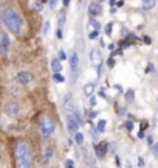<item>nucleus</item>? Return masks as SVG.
<instances>
[{"instance_id": "6ab92c4d", "label": "nucleus", "mask_w": 158, "mask_h": 168, "mask_svg": "<svg viewBox=\"0 0 158 168\" xmlns=\"http://www.w3.org/2000/svg\"><path fill=\"white\" fill-rule=\"evenodd\" d=\"M53 80H54V83H64V81H65L64 75H61V73H54Z\"/></svg>"}, {"instance_id": "bb28decb", "label": "nucleus", "mask_w": 158, "mask_h": 168, "mask_svg": "<svg viewBox=\"0 0 158 168\" xmlns=\"http://www.w3.org/2000/svg\"><path fill=\"white\" fill-rule=\"evenodd\" d=\"M90 24H91V25H93V27H95V28L99 31V28H101V27H99V24H98L96 20H93V19H91V20H90Z\"/></svg>"}, {"instance_id": "dca6fc26", "label": "nucleus", "mask_w": 158, "mask_h": 168, "mask_svg": "<svg viewBox=\"0 0 158 168\" xmlns=\"http://www.w3.org/2000/svg\"><path fill=\"white\" fill-rule=\"evenodd\" d=\"M75 142H76L78 145H82V143H84V134H82V132H76V134H75Z\"/></svg>"}, {"instance_id": "72a5a7b5", "label": "nucleus", "mask_w": 158, "mask_h": 168, "mask_svg": "<svg viewBox=\"0 0 158 168\" xmlns=\"http://www.w3.org/2000/svg\"><path fill=\"white\" fill-rule=\"evenodd\" d=\"M34 8H36L37 11H40V9H42V3H36V6H34Z\"/></svg>"}, {"instance_id": "1a4fd4ad", "label": "nucleus", "mask_w": 158, "mask_h": 168, "mask_svg": "<svg viewBox=\"0 0 158 168\" xmlns=\"http://www.w3.org/2000/svg\"><path fill=\"white\" fill-rule=\"evenodd\" d=\"M107 148H109L107 142H99V143L96 145V156H98L99 159H102V157L107 154Z\"/></svg>"}, {"instance_id": "2f4dec72", "label": "nucleus", "mask_w": 158, "mask_h": 168, "mask_svg": "<svg viewBox=\"0 0 158 168\" xmlns=\"http://www.w3.org/2000/svg\"><path fill=\"white\" fill-rule=\"evenodd\" d=\"M146 72H147V73H149V72H154V66H152V64H149V66H147V69H146Z\"/></svg>"}, {"instance_id": "58836bf2", "label": "nucleus", "mask_w": 158, "mask_h": 168, "mask_svg": "<svg viewBox=\"0 0 158 168\" xmlns=\"http://www.w3.org/2000/svg\"><path fill=\"white\" fill-rule=\"evenodd\" d=\"M91 168H95V167H91Z\"/></svg>"}, {"instance_id": "ea45409f", "label": "nucleus", "mask_w": 158, "mask_h": 168, "mask_svg": "<svg viewBox=\"0 0 158 168\" xmlns=\"http://www.w3.org/2000/svg\"><path fill=\"white\" fill-rule=\"evenodd\" d=\"M43 2H45V0H43Z\"/></svg>"}, {"instance_id": "cd10ccee", "label": "nucleus", "mask_w": 158, "mask_h": 168, "mask_svg": "<svg viewBox=\"0 0 158 168\" xmlns=\"http://www.w3.org/2000/svg\"><path fill=\"white\" fill-rule=\"evenodd\" d=\"M152 153H154L155 157H158V145H154V146H152Z\"/></svg>"}, {"instance_id": "473e14b6", "label": "nucleus", "mask_w": 158, "mask_h": 168, "mask_svg": "<svg viewBox=\"0 0 158 168\" xmlns=\"http://www.w3.org/2000/svg\"><path fill=\"white\" fill-rule=\"evenodd\" d=\"M62 36H64V33H62V30H61V28H59V31H57V38H59V39H61V38H62Z\"/></svg>"}, {"instance_id": "e433bc0d", "label": "nucleus", "mask_w": 158, "mask_h": 168, "mask_svg": "<svg viewBox=\"0 0 158 168\" xmlns=\"http://www.w3.org/2000/svg\"><path fill=\"white\" fill-rule=\"evenodd\" d=\"M147 143H149V145H152V137H151V135L147 137Z\"/></svg>"}, {"instance_id": "a211bd4d", "label": "nucleus", "mask_w": 158, "mask_h": 168, "mask_svg": "<svg viewBox=\"0 0 158 168\" xmlns=\"http://www.w3.org/2000/svg\"><path fill=\"white\" fill-rule=\"evenodd\" d=\"M106 120H99L98 122V126H96V131H99V132H104L106 131Z\"/></svg>"}, {"instance_id": "6e6552de", "label": "nucleus", "mask_w": 158, "mask_h": 168, "mask_svg": "<svg viewBox=\"0 0 158 168\" xmlns=\"http://www.w3.org/2000/svg\"><path fill=\"white\" fill-rule=\"evenodd\" d=\"M16 80H17V83H20V84H30L33 81V75L28 70H22V72L17 73Z\"/></svg>"}, {"instance_id": "c756f323", "label": "nucleus", "mask_w": 158, "mask_h": 168, "mask_svg": "<svg viewBox=\"0 0 158 168\" xmlns=\"http://www.w3.org/2000/svg\"><path fill=\"white\" fill-rule=\"evenodd\" d=\"M56 3H57V0H50V8L54 9V8H56Z\"/></svg>"}, {"instance_id": "7c9ffc66", "label": "nucleus", "mask_w": 158, "mask_h": 168, "mask_svg": "<svg viewBox=\"0 0 158 168\" xmlns=\"http://www.w3.org/2000/svg\"><path fill=\"white\" fill-rule=\"evenodd\" d=\"M90 106H91V108H95V106H96V100H95L93 97L90 98Z\"/></svg>"}, {"instance_id": "412c9836", "label": "nucleus", "mask_w": 158, "mask_h": 168, "mask_svg": "<svg viewBox=\"0 0 158 168\" xmlns=\"http://www.w3.org/2000/svg\"><path fill=\"white\" fill-rule=\"evenodd\" d=\"M112 30H113V24L110 22V24H107V25H106V34H107V36H110V34H112Z\"/></svg>"}, {"instance_id": "f257e3e1", "label": "nucleus", "mask_w": 158, "mask_h": 168, "mask_svg": "<svg viewBox=\"0 0 158 168\" xmlns=\"http://www.w3.org/2000/svg\"><path fill=\"white\" fill-rule=\"evenodd\" d=\"M17 168H33V154L27 140H19L14 146Z\"/></svg>"}, {"instance_id": "a878e982", "label": "nucleus", "mask_w": 158, "mask_h": 168, "mask_svg": "<svg viewBox=\"0 0 158 168\" xmlns=\"http://www.w3.org/2000/svg\"><path fill=\"white\" fill-rule=\"evenodd\" d=\"M124 126H126V129H127V131H132L133 123H132V122H126V123H124Z\"/></svg>"}, {"instance_id": "2eb2a0df", "label": "nucleus", "mask_w": 158, "mask_h": 168, "mask_svg": "<svg viewBox=\"0 0 158 168\" xmlns=\"http://www.w3.org/2000/svg\"><path fill=\"white\" fill-rule=\"evenodd\" d=\"M51 157H53V146H48L45 150V162H48Z\"/></svg>"}, {"instance_id": "9b49d317", "label": "nucleus", "mask_w": 158, "mask_h": 168, "mask_svg": "<svg viewBox=\"0 0 158 168\" xmlns=\"http://www.w3.org/2000/svg\"><path fill=\"white\" fill-rule=\"evenodd\" d=\"M88 13H90L91 16H99V14L102 13V6H101L99 3H90V5H88Z\"/></svg>"}, {"instance_id": "0eeeda50", "label": "nucleus", "mask_w": 158, "mask_h": 168, "mask_svg": "<svg viewBox=\"0 0 158 168\" xmlns=\"http://www.w3.org/2000/svg\"><path fill=\"white\" fill-rule=\"evenodd\" d=\"M3 109H5V114L9 115V117H16L19 114V104L16 101H8Z\"/></svg>"}, {"instance_id": "ddd939ff", "label": "nucleus", "mask_w": 158, "mask_h": 168, "mask_svg": "<svg viewBox=\"0 0 158 168\" xmlns=\"http://www.w3.org/2000/svg\"><path fill=\"white\" fill-rule=\"evenodd\" d=\"M93 90H95V84L93 83H88L84 86V95H85V97H91Z\"/></svg>"}, {"instance_id": "c85d7f7f", "label": "nucleus", "mask_w": 158, "mask_h": 168, "mask_svg": "<svg viewBox=\"0 0 158 168\" xmlns=\"http://www.w3.org/2000/svg\"><path fill=\"white\" fill-rule=\"evenodd\" d=\"M107 66H109V67H110V69H112V67H113V66H115V59H113V58H110V59H109V61H107Z\"/></svg>"}, {"instance_id": "5701e85b", "label": "nucleus", "mask_w": 158, "mask_h": 168, "mask_svg": "<svg viewBox=\"0 0 158 168\" xmlns=\"http://www.w3.org/2000/svg\"><path fill=\"white\" fill-rule=\"evenodd\" d=\"M126 98H127L129 101H132V100H133V90H127V92H126Z\"/></svg>"}, {"instance_id": "4c0bfd02", "label": "nucleus", "mask_w": 158, "mask_h": 168, "mask_svg": "<svg viewBox=\"0 0 158 168\" xmlns=\"http://www.w3.org/2000/svg\"><path fill=\"white\" fill-rule=\"evenodd\" d=\"M113 5H116V3H115V0H110V6H113Z\"/></svg>"}, {"instance_id": "f704fd0d", "label": "nucleus", "mask_w": 158, "mask_h": 168, "mask_svg": "<svg viewBox=\"0 0 158 168\" xmlns=\"http://www.w3.org/2000/svg\"><path fill=\"white\" fill-rule=\"evenodd\" d=\"M144 42H146V44H151V38H147V36H144Z\"/></svg>"}, {"instance_id": "f8f14e48", "label": "nucleus", "mask_w": 158, "mask_h": 168, "mask_svg": "<svg viewBox=\"0 0 158 168\" xmlns=\"http://www.w3.org/2000/svg\"><path fill=\"white\" fill-rule=\"evenodd\" d=\"M51 69H53L54 73H59V72L62 70V62H61V59H53V61H51Z\"/></svg>"}, {"instance_id": "4be33fe9", "label": "nucleus", "mask_w": 158, "mask_h": 168, "mask_svg": "<svg viewBox=\"0 0 158 168\" xmlns=\"http://www.w3.org/2000/svg\"><path fill=\"white\" fill-rule=\"evenodd\" d=\"M57 55H59V59H61V61H65V59H67V55H65V51H64V50H59V53H57Z\"/></svg>"}, {"instance_id": "4468645a", "label": "nucleus", "mask_w": 158, "mask_h": 168, "mask_svg": "<svg viewBox=\"0 0 158 168\" xmlns=\"http://www.w3.org/2000/svg\"><path fill=\"white\" fill-rule=\"evenodd\" d=\"M64 24H65V13H59V16H57V25H59L61 30H62Z\"/></svg>"}, {"instance_id": "f3484780", "label": "nucleus", "mask_w": 158, "mask_h": 168, "mask_svg": "<svg viewBox=\"0 0 158 168\" xmlns=\"http://www.w3.org/2000/svg\"><path fill=\"white\" fill-rule=\"evenodd\" d=\"M50 28H51V22L50 20H45V24H43V30H42V33L47 36L48 33H50Z\"/></svg>"}, {"instance_id": "c9c22d12", "label": "nucleus", "mask_w": 158, "mask_h": 168, "mask_svg": "<svg viewBox=\"0 0 158 168\" xmlns=\"http://www.w3.org/2000/svg\"><path fill=\"white\" fill-rule=\"evenodd\" d=\"M122 5H124V2H122V0H119L118 3H116V6H118V8H119V6H122Z\"/></svg>"}, {"instance_id": "b1692460", "label": "nucleus", "mask_w": 158, "mask_h": 168, "mask_svg": "<svg viewBox=\"0 0 158 168\" xmlns=\"http://www.w3.org/2000/svg\"><path fill=\"white\" fill-rule=\"evenodd\" d=\"M65 168H75V162H73L72 159L65 160Z\"/></svg>"}, {"instance_id": "9d476101", "label": "nucleus", "mask_w": 158, "mask_h": 168, "mask_svg": "<svg viewBox=\"0 0 158 168\" xmlns=\"http://www.w3.org/2000/svg\"><path fill=\"white\" fill-rule=\"evenodd\" d=\"M90 61H91L93 66H96V67L101 66V53H99L98 48H93V50H91V53H90Z\"/></svg>"}, {"instance_id": "f03ea898", "label": "nucleus", "mask_w": 158, "mask_h": 168, "mask_svg": "<svg viewBox=\"0 0 158 168\" xmlns=\"http://www.w3.org/2000/svg\"><path fill=\"white\" fill-rule=\"evenodd\" d=\"M2 20H3V24L6 25V28L8 30H11L12 33H20V30L23 28V19L20 17V14L16 11V9H12V8H9V6H5V8H2Z\"/></svg>"}, {"instance_id": "39448f33", "label": "nucleus", "mask_w": 158, "mask_h": 168, "mask_svg": "<svg viewBox=\"0 0 158 168\" xmlns=\"http://www.w3.org/2000/svg\"><path fill=\"white\" fill-rule=\"evenodd\" d=\"M67 125H68V131H70V134H76V132H79V126H81V123H79V120L73 115V114H70L68 117H67Z\"/></svg>"}, {"instance_id": "20e7f679", "label": "nucleus", "mask_w": 158, "mask_h": 168, "mask_svg": "<svg viewBox=\"0 0 158 168\" xmlns=\"http://www.w3.org/2000/svg\"><path fill=\"white\" fill-rule=\"evenodd\" d=\"M70 67H72V76H73V81H76L78 70H79V55L76 53V51H73L72 56H70Z\"/></svg>"}, {"instance_id": "7ed1b4c3", "label": "nucleus", "mask_w": 158, "mask_h": 168, "mask_svg": "<svg viewBox=\"0 0 158 168\" xmlns=\"http://www.w3.org/2000/svg\"><path fill=\"white\" fill-rule=\"evenodd\" d=\"M54 128H56V123H54V118L51 115H42L39 120V129H40V134L42 137L47 140L53 135L54 132Z\"/></svg>"}, {"instance_id": "aec40b11", "label": "nucleus", "mask_w": 158, "mask_h": 168, "mask_svg": "<svg viewBox=\"0 0 158 168\" xmlns=\"http://www.w3.org/2000/svg\"><path fill=\"white\" fill-rule=\"evenodd\" d=\"M154 5H155V2H154V0H144V8H146V9L154 8Z\"/></svg>"}, {"instance_id": "393cba45", "label": "nucleus", "mask_w": 158, "mask_h": 168, "mask_svg": "<svg viewBox=\"0 0 158 168\" xmlns=\"http://www.w3.org/2000/svg\"><path fill=\"white\" fill-rule=\"evenodd\" d=\"M98 34H99V31H98V30H95V31H91V33L88 34V38H90V39H95Z\"/></svg>"}, {"instance_id": "423d86ee", "label": "nucleus", "mask_w": 158, "mask_h": 168, "mask_svg": "<svg viewBox=\"0 0 158 168\" xmlns=\"http://www.w3.org/2000/svg\"><path fill=\"white\" fill-rule=\"evenodd\" d=\"M9 45H11V41H9L6 31H2V33H0V53H2V55H6L8 50H9Z\"/></svg>"}]
</instances>
